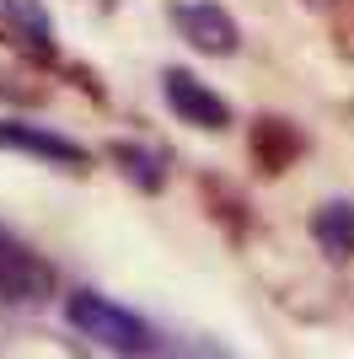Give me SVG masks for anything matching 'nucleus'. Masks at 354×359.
Instances as JSON below:
<instances>
[{
    "instance_id": "nucleus-1",
    "label": "nucleus",
    "mask_w": 354,
    "mask_h": 359,
    "mask_svg": "<svg viewBox=\"0 0 354 359\" xmlns=\"http://www.w3.org/2000/svg\"><path fill=\"white\" fill-rule=\"evenodd\" d=\"M65 316H70V327L81 332V338L113 348V354H150V344H156L140 316L124 311L118 300L97 295V290H75V295L65 300Z\"/></svg>"
},
{
    "instance_id": "nucleus-2",
    "label": "nucleus",
    "mask_w": 354,
    "mask_h": 359,
    "mask_svg": "<svg viewBox=\"0 0 354 359\" xmlns=\"http://www.w3.org/2000/svg\"><path fill=\"white\" fill-rule=\"evenodd\" d=\"M54 290V269L22 241L0 236V300L6 306H38Z\"/></svg>"
},
{
    "instance_id": "nucleus-3",
    "label": "nucleus",
    "mask_w": 354,
    "mask_h": 359,
    "mask_svg": "<svg viewBox=\"0 0 354 359\" xmlns=\"http://www.w3.org/2000/svg\"><path fill=\"white\" fill-rule=\"evenodd\" d=\"M172 22H177V32H183V38H188L199 54H215V60L236 54V43H242V27H236V16H231V11H221L215 0L172 6Z\"/></svg>"
},
{
    "instance_id": "nucleus-4",
    "label": "nucleus",
    "mask_w": 354,
    "mask_h": 359,
    "mask_svg": "<svg viewBox=\"0 0 354 359\" xmlns=\"http://www.w3.org/2000/svg\"><path fill=\"white\" fill-rule=\"evenodd\" d=\"M162 97H166V107H172L183 123H193V129H225L231 123V107H225V97L221 91H209L199 75H188V70H166L162 75Z\"/></svg>"
},
{
    "instance_id": "nucleus-5",
    "label": "nucleus",
    "mask_w": 354,
    "mask_h": 359,
    "mask_svg": "<svg viewBox=\"0 0 354 359\" xmlns=\"http://www.w3.org/2000/svg\"><path fill=\"white\" fill-rule=\"evenodd\" d=\"M0 150H16V156H32V161H48V166H70V172H81L91 161L86 145H75L54 129H38V123H16V118H0Z\"/></svg>"
},
{
    "instance_id": "nucleus-6",
    "label": "nucleus",
    "mask_w": 354,
    "mask_h": 359,
    "mask_svg": "<svg viewBox=\"0 0 354 359\" xmlns=\"http://www.w3.org/2000/svg\"><path fill=\"white\" fill-rule=\"evenodd\" d=\"M0 27L16 48H27L38 60L54 54V22H48L44 0H0Z\"/></svg>"
},
{
    "instance_id": "nucleus-7",
    "label": "nucleus",
    "mask_w": 354,
    "mask_h": 359,
    "mask_svg": "<svg viewBox=\"0 0 354 359\" xmlns=\"http://www.w3.org/2000/svg\"><path fill=\"white\" fill-rule=\"evenodd\" d=\"M311 236L333 263H349L354 257V204L349 198H327L322 210L311 215Z\"/></svg>"
},
{
    "instance_id": "nucleus-8",
    "label": "nucleus",
    "mask_w": 354,
    "mask_h": 359,
    "mask_svg": "<svg viewBox=\"0 0 354 359\" xmlns=\"http://www.w3.org/2000/svg\"><path fill=\"white\" fill-rule=\"evenodd\" d=\"M252 156H258L263 172H284V166L301 156V135H295V123L290 118H258V129H252Z\"/></svg>"
},
{
    "instance_id": "nucleus-9",
    "label": "nucleus",
    "mask_w": 354,
    "mask_h": 359,
    "mask_svg": "<svg viewBox=\"0 0 354 359\" xmlns=\"http://www.w3.org/2000/svg\"><path fill=\"white\" fill-rule=\"evenodd\" d=\"M107 156H113V161H118V172H124V177H129L134 188H145V194H156V188L166 182L162 156H150L145 145H124V140H118V145H107Z\"/></svg>"
},
{
    "instance_id": "nucleus-10",
    "label": "nucleus",
    "mask_w": 354,
    "mask_h": 359,
    "mask_svg": "<svg viewBox=\"0 0 354 359\" xmlns=\"http://www.w3.org/2000/svg\"><path fill=\"white\" fill-rule=\"evenodd\" d=\"M339 54H349V60H354V11L339 22Z\"/></svg>"
},
{
    "instance_id": "nucleus-11",
    "label": "nucleus",
    "mask_w": 354,
    "mask_h": 359,
    "mask_svg": "<svg viewBox=\"0 0 354 359\" xmlns=\"http://www.w3.org/2000/svg\"><path fill=\"white\" fill-rule=\"evenodd\" d=\"M306 6H327V0H306Z\"/></svg>"
}]
</instances>
